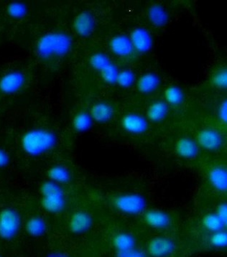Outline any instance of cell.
I'll list each match as a JSON object with an SVG mask.
<instances>
[{
	"mask_svg": "<svg viewBox=\"0 0 227 257\" xmlns=\"http://www.w3.org/2000/svg\"><path fill=\"white\" fill-rule=\"evenodd\" d=\"M72 46V38L67 33L62 31L49 32L38 39L36 53L43 61H51L67 56Z\"/></svg>",
	"mask_w": 227,
	"mask_h": 257,
	"instance_id": "1",
	"label": "cell"
},
{
	"mask_svg": "<svg viewBox=\"0 0 227 257\" xmlns=\"http://www.w3.org/2000/svg\"><path fill=\"white\" fill-rule=\"evenodd\" d=\"M57 136L46 128H33L27 132L21 140L23 151L31 157H39L56 147Z\"/></svg>",
	"mask_w": 227,
	"mask_h": 257,
	"instance_id": "2",
	"label": "cell"
},
{
	"mask_svg": "<svg viewBox=\"0 0 227 257\" xmlns=\"http://www.w3.org/2000/svg\"><path fill=\"white\" fill-rule=\"evenodd\" d=\"M41 205L43 209L52 214L61 213L66 207L64 191L61 185L48 180L42 184Z\"/></svg>",
	"mask_w": 227,
	"mask_h": 257,
	"instance_id": "3",
	"label": "cell"
},
{
	"mask_svg": "<svg viewBox=\"0 0 227 257\" xmlns=\"http://www.w3.org/2000/svg\"><path fill=\"white\" fill-rule=\"evenodd\" d=\"M113 204L120 213L134 216L144 213L147 202L145 197L140 193H126L115 198Z\"/></svg>",
	"mask_w": 227,
	"mask_h": 257,
	"instance_id": "4",
	"label": "cell"
},
{
	"mask_svg": "<svg viewBox=\"0 0 227 257\" xmlns=\"http://www.w3.org/2000/svg\"><path fill=\"white\" fill-rule=\"evenodd\" d=\"M88 63L94 71H97L103 82L108 85L116 84L120 71L109 57L105 53H95L90 56Z\"/></svg>",
	"mask_w": 227,
	"mask_h": 257,
	"instance_id": "5",
	"label": "cell"
},
{
	"mask_svg": "<svg viewBox=\"0 0 227 257\" xmlns=\"http://www.w3.org/2000/svg\"><path fill=\"white\" fill-rule=\"evenodd\" d=\"M22 226L21 215L13 208L0 212V238L11 240L19 233Z\"/></svg>",
	"mask_w": 227,
	"mask_h": 257,
	"instance_id": "6",
	"label": "cell"
},
{
	"mask_svg": "<svg viewBox=\"0 0 227 257\" xmlns=\"http://www.w3.org/2000/svg\"><path fill=\"white\" fill-rule=\"evenodd\" d=\"M122 126L126 133L133 135L144 134L149 127L148 118L137 113H128L122 118Z\"/></svg>",
	"mask_w": 227,
	"mask_h": 257,
	"instance_id": "7",
	"label": "cell"
},
{
	"mask_svg": "<svg viewBox=\"0 0 227 257\" xmlns=\"http://www.w3.org/2000/svg\"><path fill=\"white\" fill-rule=\"evenodd\" d=\"M26 83V76L19 71L7 73L0 78V91L11 95L21 91Z\"/></svg>",
	"mask_w": 227,
	"mask_h": 257,
	"instance_id": "8",
	"label": "cell"
},
{
	"mask_svg": "<svg viewBox=\"0 0 227 257\" xmlns=\"http://www.w3.org/2000/svg\"><path fill=\"white\" fill-rule=\"evenodd\" d=\"M135 51L141 54L149 53L153 46V38L148 30L142 27L135 28L130 36Z\"/></svg>",
	"mask_w": 227,
	"mask_h": 257,
	"instance_id": "9",
	"label": "cell"
},
{
	"mask_svg": "<svg viewBox=\"0 0 227 257\" xmlns=\"http://www.w3.org/2000/svg\"><path fill=\"white\" fill-rule=\"evenodd\" d=\"M73 28L76 34L80 38H89L96 28L94 16L89 12H81L74 18Z\"/></svg>",
	"mask_w": 227,
	"mask_h": 257,
	"instance_id": "10",
	"label": "cell"
},
{
	"mask_svg": "<svg viewBox=\"0 0 227 257\" xmlns=\"http://www.w3.org/2000/svg\"><path fill=\"white\" fill-rule=\"evenodd\" d=\"M176 249V243L168 237H155L150 241L148 250L153 257H168Z\"/></svg>",
	"mask_w": 227,
	"mask_h": 257,
	"instance_id": "11",
	"label": "cell"
},
{
	"mask_svg": "<svg viewBox=\"0 0 227 257\" xmlns=\"http://www.w3.org/2000/svg\"><path fill=\"white\" fill-rule=\"evenodd\" d=\"M110 51L115 56L119 58H129L134 53L130 36L120 34L113 36L109 42Z\"/></svg>",
	"mask_w": 227,
	"mask_h": 257,
	"instance_id": "12",
	"label": "cell"
},
{
	"mask_svg": "<svg viewBox=\"0 0 227 257\" xmlns=\"http://www.w3.org/2000/svg\"><path fill=\"white\" fill-rule=\"evenodd\" d=\"M93 218L86 211H76L71 216L68 227L71 233L80 235L86 233L91 229Z\"/></svg>",
	"mask_w": 227,
	"mask_h": 257,
	"instance_id": "13",
	"label": "cell"
},
{
	"mask_svg": "<svg viewBox=\"0 0 227 257\" xmlns=\"http://www.w3.org/2000/svg\"><path fill=\"white\" fill-rule=\"evenodd\" d=\"M198 145L204 150L215 151L221 148L223 140L221 135L213 128H204L197 136Z\"/></svg>",
	"mask_w": 227,
	"mask_h": 257,
	"instance_id": "14",
	"label": "cell"
},
{
	"mask_svg": "<svg viewBox=\"0 0 227 257\" xmlns=\"http://www.w3.org/2000/svg\"><path fill=\"white\" fill-rule=\"evenodd\" d=\"M145 223L154 229H165L170 225V218L168 213L158 209H150L145 212Z\"/></svg>",
	"mask_w": 227,
	"mask_h": 257,
	"instance_id": "15",
	"label": "cell"
},
{
	"mask_svg": "<svg viewBox=\"0 0 227 257\" xmlns=\"http://www.w3.org/2000/svg\"><path fill=\"white\" fill-rule=\"evenodd\" d=\"M90 114L92 117L93 122L106 123L112 119L115 116V110L109 103L101 101L93 105Z\"/></svg>",
	"mask_w": 227,
	"mask_h": 257,
	"instance_id": "16",
	"label": "cell"
},
{
	"mask_svg": "<svg viewBox=\"0 0 227 257\" xmlns=\"http://www.w3.org/2000/svg\"><path fill=\"white\" fill-rule=\"evenodd\" d=\"M160 85V78L158 75L153 72L145 73L142 75L138 81L137 87L143 94H150L155 92Z\"/></svg>",
	"mask_w": 227,
	"mask_h": 257,
	"instance_id": "17",
	"label": "cell"
},
{
	"mask_svg": "<svg viewBox=\"0 0 227 257\" xmlns=\"http://www.w3.org/2000/svg\"><path fill=\"white\" fill-rule=\"evenodd\" d=\"M199 148L194 140L183 138L177 141L176 152L178 156L186 160H191L198 154Z\"/></svg>",
	"mask_w": 227,
	"mask_h": 257,
	"instance_id": "18",
	"label": "cell"
},
{
	"mask_svg": "<svg viewBox=\"0 0 227 257\" xmlns=\"http://www.w3.org/2000/svg\"><path fill=\"white\" fill-rule=\"evenodd\" d=\"M148 18L152 26L158 28H163L169 22V14L161 5L154 4L148 9Z\"/></svg>",
	"mask_w": 227,
	"mask_h": 257,
	"instance_id": "19",
	"label": "cell"
},
{
	"mask_svg": "<svg viewBox=\"0 0 227 257\" xmlns=\"http://www.w3.org/2000/svg\"><path fill=\"white\" fill-rule=\"evenodd\" d=\"M169 111L168 103L163 101H156L150 105L147 110V118L152 122L159 123L167 117Z\"/></svg>",
	"mask_w": 227,
	"mask_h": 257,
	"instance_id": "20",
	"label": "cell"
},
{
	"mask_svg": "<svg viewBox=\"0 0 227 257\" xmlns=\"http://www.w3.org/2000/svg\"><path fill=\"white\" fill-rule=\"evenodd\" d=\"M210 183L218 191H227V169L216 167L210 171L208 175Z\"/></svg>",
	"mask_w": 227,
	"mask_h": 257,
	"instance_id": "21",
	"label": "cell"
},
{
	"mask_svg": "<svg viewBox=\"0 0 227 257\" xmlns=\"http://www.w3.org/2000/svg\"><path fill=\"white\" fill-rule=\"evenodd\" d=\"M49 180L58 185L66 184L71 180V175L69 170L61 165H54L48 172Z\"/></svg>",
	"mask_w": 227,
	"mask_h": 257,
	"instance_id": "22",
	"label": "cell"
},
{
	"mask_svg": "<svg viewBox=\"0 0 227 257\" xmlns=\"http://www.w3.org/2000/svg\"><path fill=\"white\" fill-rule=\"evenodd\" d=\"M93 121L90 113L80 111L73 118V130L78 133H85L92 127Z\"/></svg>",
	"mask_w": 227,
	"mask_h": 257,
	"instance_id": "23",
	"label": "cell"
},
{
	"mask_svg": "<svg viewBox=\"0 0 227 257\" xmlns=\"http://www.w3.org/2000/svg\"><path fill=\"white\" fill-rule=\"evenodd\" d=\"M26 231L32 237H41L46 233L47 225L43 218L39 216L32 217L26 223Z\"/></svg>",
	"mask_w": 227,
	"mask_h": 257,
	"instance_id": "24",
	"label": "cell"
},
{
	"mask_svg": "<svg viewBox=\"0 0 227 257\" xmlns=\"http://www.w3.org/2000/svg\"><path fill=\"white\" fill-rule=\"evenodd\" d=\"M112 243L118 251H125L134 248L136 241L133 235L122 232L113 237Z\"/></svg>",
	"mask_w": 227,
	"mask_h": 257,
	"instance_id": "25",
	"label": "cell"
},
{
	"mask_svg": "<svg viewBox=\"0 0 227 257\" xmlns=\"http://www.w3.org/2000/svg\"><path fill=\"white\" fill-rule=\"evenodd\" d=\"M165 102L168 105L177 106L184 101L185 95L183 90L178 86H170L165 88L164 91Z\"/></svg>",
	"mask_w": 227,
	"mask_h": 257,
	"instance_id": "26",
	"label": "cell"
},
{
	"mask_svg": "<svg viewBox=\"0 0 227 257\" xmlns=\"http://www.w3.org/2000/svg\"><path fill=\"white\" fill-rule=\"evenodd\" d=\"M8 14L13 19L20 21L26 18L28 14V7L22 2H13L10 3L7 9Z\"/></svg>",
	"mask_w": 227,
	"mask_h": 257,
	"instance_id": "27",
	"label": "cell"
},
{
	"mask_svg": "<svg viewBox=\"0 0 227 257\" xmlns=\"http://www.w3.org/2000/svg\"><path fill=\"white\" fill-rule=\"evenodd\" d=\"M203 224L208 231L215 233L223 229V223L219 216L214 213H209L203 218Z\"/></svg>",
	"mask_w": 227,
	"mask_h": 257,
	"instance_id": "28",
	"label": "cell"
},
{
	"mask_svg": "<svg viewBox=\"0 0 227 257\" xmlns=\"http://www.w3.org/2000/svg\"><path fill=\"white\" fill-rule=\"evenodd\" d=\"M135 83V75L133 71L130 69H124L120 71L116 83L120 87L129 88L132 87Z\"/></svg>",
	"mask_w": 227,
	"mask_h": 257,
	"instance_id": "29",
	"label": "cell"
},
{
	"mask_svg": "<svg viewBox=\"0 0 227 257\" xmlns=\"http://www.w3.org/2000/svg\"><path fill=\"white\" fill-rule=\"evenodd\" d=\"M211 83L220 89H227V67L220 68L211 76Z\"/></svg>",
	"mask_w": 227,
	"mask_h": 257,
	"instance_id": "30",
	"label": "cell"
},
{
	"mask_svg": "<svg viewBox=\"0 0 227 257\" xmlns=\"http://www.w3.org/2000/svg\"><path fill=\"white\" fill-rule=\"evenodd\" d=\"M210 242L213 246L218 248H227V231L215 232L210 238Z\"/></svg>",
	"mask_w": 227,
	"mask_h": 257,
	"instance_id": "31",
	"label": "cell"
},
{
	"mask_svg": "<svg viewBox=\"0 0 227 257\" xmlns=\"http://www.w3.org/2000/svg\"><path fill=\"white\" fill-rule=\"evenodd\" d=\"M117 257H147L144 251L138 248H133L125 251H118Z\"/></svg>",
	"mask_w": 227,
	"mask_h": 257,
	"instance_id": "32",
	"label": "cell"
},
{
	"mask_svg": "<svg viewBox=\"0 0 227 257\" xmlns=\"http://www.w3.org/2000/svg\"><path fill=\"white\" fill-rule=\"evenodd\" d=\"M217 215L223 223V226L227 228V203L220 204L217 208Z\"/></svg>",
	"mask_w": 227,
	"mask_h": 257,
	"instance_id": "33",
	"label": "cell"
},
{
	"mask_svg": "<svg viewBox=\"0 0 227 257\" xmlns=\"http://www.w3.org/2000/svg\"><path fill=\"white\" fill-rule=\"evenodd\" d=\"M218 116L222 122L227 124V98L223 100L218 106Z\"/></svg>",
	"mask_w": 227,
	"mask_h": 257,
	"instance_id": "34",
	"label": "cell"
},
{
	"mask_svg": "<svg viewBox=\"0 0 227 257\" xmlns=\"http://www.w3.org/2000/svg\"><path fill=\"white\" fill-rule=\"evenodd\" d=\"M9 155L4 150L0 149V168H6L10 163Z\"/></svg>",
	"mask_w": 227,
	"mask_h": 257,
	"instance_id": "35",
	"label": "cell"
},
{
	"mask_svg": "<svg viewBox=\"0 0 227 257\" xmlns=\"http://www.w3.org/2000/svg\"><path fill=\"white\" fill-rule=\"evenodd\" d=\"M46 257H70L67 253L62 251H53L48 253Z\"/></svg>",
	"mask_w": 227,
	"mask_h": 257,
	"instance_id": "36",
	"label": "cell"
},
{
	"mask_svg": "<svg viewBox=\"0 0 227 257\" xmlns=\"http://www.w3.org/2000/svg\"><path fill=\"white\" fill-rule=\"evenodd\" d=\"M0 257H3V256H2L1 255H0Z\"/></svg>",
	"mask_w": 227,
	"mask_h": 257,
	"instance_id": "37",
	"label": "cell"
}]
</instances>
